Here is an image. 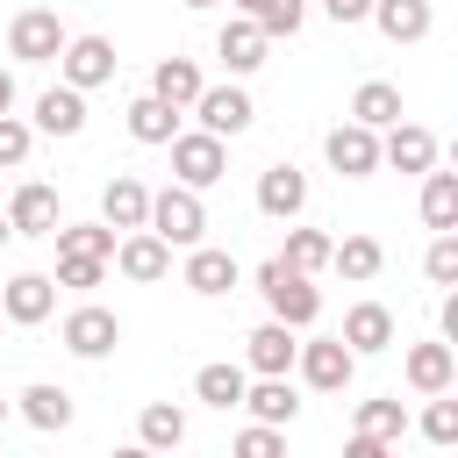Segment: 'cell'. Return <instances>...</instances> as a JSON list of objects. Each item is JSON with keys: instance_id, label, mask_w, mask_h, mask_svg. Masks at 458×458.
Listing matches in <instances>:
<instances>
[{"instance_id": "1", "label": "cell", "mask_w": 458, "mask_h": 458, "mask_svg": "<svg viewBox=\"0 0 458 458\" xmlns=\"http://www.w3.org/2000/svg\"><path fill=\"white\" fill-rule=\"evenodd\" d=\"M258 293H265V308L286 322V329H308L315 315H322V293H315V272H301V265H286V258H265L258 272Z\"/></svg>"}, {"instance_id": "2", "label": "cell", "mask_w": 458, "mask_h": 458, "mask_svg": "<svg viewBox=\"0 0 458 458\" xmlns=\"http://www.w3.org/2000/svg\"><path fill=\"white\" fill-rule=\"evenodd\" d=\"M143 229H157L172 250H186V243H200V236H208V208H200V193H193V186H179V179H172V186H157V193H150Z\"/></svg>"}, {"instance_id": "3", "label": "cell", "mask_w": 458, "mask_h": 458, "mask_svg": "<svg viewBox=\"0 0 458 458\" xmlns=\"http://www.w3.org/2000/svg\"><path fill=\"white\" fill-rule=\"evenodd\" d=\"M172 172H179V186L208 193V186L229 172V143L208 136V129H179V136H172Z\"/></svg>"}, {"instance_id": "4", "label": "cell", "mask_w": 458, "mask_h": 458, "mask_svg": "<svg viewBox=\"0 0 458 458\" xmlns=\"http://www.w3.org/2000/svg\"><path fill=\"white\" fill-rule=\"evenodd\" d=\"M293 365H301V379H308L315 394H344L351 372H358V351H351L344 336H308V344L293 351Z\"/></svg>"}, {"instance_id": "5", "label": "cell", "mask_w": 458, "mask_h": 458, "mask_svg": "<svg viewBox=\"0 0 458 458\" xmlns=\"http://www.w3.org/2000/svg\"><path fill=\"white\" fill-rule=\"evenodd\" d=\"M57 50H64V21H57L50 7H21V14L7 21V57H21V64H57Z\"/></svg>"}, {"instance_id": "6", "label": "cell", "mask_w": 458, "mask_h": 458, "mask_svg": "<svg viewBox=\"0 0 458 458\" xmlns=\"http://www.w3.org/2000/svg\"><path fill=\"white\" fill-rule=\"evenodd\" d=\"M114 43L107 36H64V50H57V72H64V86H79V93H93V86H107L114 79Z\"/></svg>"}, {"instance_id": "7", "label": "cell", "mask_w": 458, "mask_h": 458, "mask_svg": "<svg viewBox=\"0 0 458 458\" xmlns=\"http://www.w3.org/2000/svg\"><path fill=\"white\" fill-rule=\"evenodd\" d=\"M322 157H329V172H344V179H372V172H379V129L336 122V129L322 136Z\"/></svg>"}, {"instance_id": "8", "label": "cell", "mask_w": 458, "mask_h": 458, "mask_svg": "<svg viewBox=\"0 0 458 458\" xmlns=\"http://www.w3.org/2000/svg\"><path fill=\"white\" fill-rule=\"evenodd\" d=\"M107 265H122V279H136V286H157V279L172 272V243H165L157 229H122Z\"/></svg>"}, {"instance_id": "9", "label": "cell", "mask_w": 458, "mask_h": 458, "mask_svg": "<svg viewBox=\"0 0 458 458\" xmlns=\"http://www.w3.org/2000/svg\"><path fill=\"white\" fill-rule=\"evenodd\" d=\"M193 114H200V129H208V136H222V143H229V136H243V129L258 122V107H250V93H243V86H200V93H193Z\"/></svg>"}, {"instance_id": "10", "label": "cell", "mask_w": 458, "mask_h": 458, "mask_svg": "<svg viewBox=\"0 0 458 458\" xmlns=\"http://www.w3.org/2000/svg\"><path fill=\"white\" fill-rule=\"evenodd\" d=\"M50 308H57V279H50V272H14V279L0 286V315H7L14 329L50 322Z\"/></svg>"}, {"instance_id": "11", "label": "cell", "mask_w": 458, "mask_h": 458, "mask_svg": "<svg viewBox=\"0 0 458 458\" xmlns=\"http://www.w3.org/2000/svg\"><path fill=\"white\" fill-rule=\"evenodd\" d=\"M114 344H122V315H114V308H93V301H86V308L64 315V351H72V358H107Z\"/></svg>"}, {"instance_id": "12", "label": "cell", "mask_w": 458, "mask_h": 458, "mask_svg": "<svg viewBox=\"0 0 458 458\" xmlns=\"http://www.w3.org/2000/svg\"><path fill=\"white\" fill-rule=\"evenodd\" d=\"M265 50H272V36H265L250 14H229V21H222V36H215V57H222L236 79H250V72L265 64Z\"/></svg>"}, {"instance_id": "13", "label": "cell", "mask_w": 458, "mask_h": 458, "mask_svg": "<svg viewBox=\"0 0 458 458\" xmlns=\"http://www.w3.org/2000/svg\"><path fill=\"white\" fill-rule=\"evenodd\" d=\"M379 165H394V172H429L437 165V136L422 129V122H386V136H379Z\"/></svg>"}, {"instance_id": "14", "label": "cell", "mask_w": 458, "mask_h": 458, "mask_svg": "<svg viewBox=\"0 0 458 458\" xmlns=\"http://www.w3.org/2000/svg\"><path fill=\"white\" fill-rule=\"evenodd\" d=\"M200 301H222L236 279H243V265L229 258V250H215V243H186V272H179Z\"/></svg>"}, {"instance_id": "15", "label": "cell", "mask_w": 458, "mask_h": 458, "mask_svg": "<svg viewBox=\"0 0 458 458\" xmlns=\"http://www.w3.org/2000/svg\"><path fill=\"white\" fill-rule=\"evenodd\" d=\"M293 351H301V329H286L272 315V322H258L243 336V372H293Z\"/></svg>"}, {"instance_id": "16", "label": "cell", "mask_w": 458, "mask_h": 458, "mask_svg": "<svg viewBox=\"0 0 458 458\" xmlns=\"http://www.w3.org/2000/svg\"><path fill=\"white\" fill-rule=\"evenodd\" d=\"M358 358H379L386 344H394V308L386 301H358V308H344V329H336Z\"/></svg>"}, {"instance_id": "17", "label": "cell", "mask_w": 458, "mask_h": 458, "mask_svg": "<svg viewBox=\"0 0 458 458\" xmlns=\"http://www.w3.org/2000/svg\"><path fill=\"white\" fill-rule=\"evenodd\" d=\"M29 129H43V136H79V129H86V93H79V86H64V79H57V86H43V93H36V122H29Z\"/></svg>"}, {"instance_id": "18", "label": "cell", "mask_w": 458, "mask_h": 458, "mask_svg": "<svg viewBox=\"0 0 458 458\" xmlns=\"http://www.w3.org/2000/svg\"><path fill=\"white\" fill-rule=\"evenodd\" d=\"M308 208V172H293V165H272V172H258V215H272V222H293Z\"/></svg>"}, {"instance_id": "19", "label": "cell", "mask_w": 458, "mask_h": 458, "mask_svg": "<svg viewBox=\"0 0 458 458\" xmlns=\"http://www.w3.org/2000/svg\"><path fill=\"white\" fill-rule=\"evenodd\" d=\"M7 229H14V236H50V229H57V193H50L43 179H21L14 200H7Z\"/></svg>"}, {"instance_id": "20", "label": "cell", "mask_w": 458, "mask_h": 458, "mask_svg": "<svg viewBox=\"0 0 458 458\" xmlns=\"http://www.w3.org/2000/svg\"><path fill=\"white\" fill-rule=\"evenodd\" d=\"M401 372H408L415 394H444V386L458 379V344H444V336H437V344H408V365H401Z\"/></svg>"}, {"instance_id": "21", "label": "cell", "mask_w": 458, "mask_h": 458, "mask_svg": "<svg viewBox=\"0 0 458 458\" xmlns=\"http://www.w3.org/2000/svg\"><path fill=\"white\" fill-rule=\"evenodd\" d=\"M365 21H379L386 43H422V36L437 29V7H429V0H372Z\"/></svg>"}, {"instance_id": "22", "label": "cell", "mask_w": 458, "mask_h": 458, "mask_svg": "<svg viewBox=\"0 0 458 458\" xmlns=\"http://www.w3.org/2000/svg\"><path fill=\"white\" fill-rule=\"evenodd\" d=\"M143 215H150V186L136 172H114L107 193H100V222L107 229H143Z\"/></svg>"}, {"instance_id": "23", "label": "cell", "mask_w": 458, "mask_h": 458, "mask_svg": "<svg viewBox=\"0 0 458 458\" xmlns=\"http://www.w3.org/2000/svg\"><path fill=\"white\" fill-rule=\"evenodd\" d=\"M243 386H250V372L243 365H229V358H215V365H200L193 372V401H208V408H243Z\"/></svg>"}, {"instance_id": "24", "label": "cell", "mask_w": 458, "mask_h": 458, "mask_svg": "<svg viewBox=\"0 0 458 458\" xmlns=\"http://www.w3.org/2000/svg\"><path fill=\"white\" fill-rule=\"evenodd\" d=\"M14 408H21V422H29V429H72V394H64V386H50V379L21 386V394H14Z\"/></svg>"}, {"instance_id": "25", "label": "cell", "mask_w": 458, "mask_h": 458, "mask_svg": "<svg viewBox=\"0 0 458 458\" xmlns=\"http://www.w3.org/2000/svg\"><path fill=\"white\" fill-rule=\"evenodd\" d=\"M243 408H250L258 422H272V429H286V422L301 415V401H293L286 372H258V386H243Z\"/></svg>"}, {"instance_id": "26", "label": "cell", "mask_w": 458, "mask_h": 458, "mask_svg": "<svg viewBox=\"0 0 458 458\" xmlns=\"http://www.w3.org/2000/svg\"><path fill=\"white\" fill-rule=\"evenodd\" d=\"M200 86H208V79H200V64H193V57H157V72H150V93H157L165 107H179V114L193 107V93H200Z\"/></svg>"}, {"instance_id": "27", "label": "cell", "mask_w": 458, "mask_h": 458, "mask_svg": "<svg viewBox=\"0 0 458 458\" xmlns=\"http://www.w3.org/2000/svg\"><path fill=\"white\" fill-rule=\"evenodd\" d=\"M129 136L136 143H172L179 136V107H165L157 93H136L129 100Z\"/></svg>"}, {"instance_id": "28", "label": "cell", "mask_w": 458, "mask_h": 458, "mask_svg": "<svg viewBox=\"0 0 458 458\" xmlns=\"http://www.w3.org/2000/svg\"><path fill=\"white\" fill-rule=\"evenodd\" d=\"M329 265H336L351 286H365V279H379L386 250H379V236H344V243H329Z\"/></svg>"}, {"instance_id": "29", "label": "cell", "mask_w": 458, "mask_h": 458, "mask_svg": "<svg viewBox=\"0 0 458 458\" xmlns=\"http://www.w3.org/2000/svg\"><path fill=\"white\" fill-rule=\"evenodd\" d=\"M351 122H365V129H386V122H401V86H386V79H365V86L351 93Z\"/></svg>"}, {"instance_id": "30", "label": "cell", "mask_w": 458, "mask_h": 458, "mask_svg": "<svg viewBox=\"0 0 458 458\" xmlns=\"http://www.w3.org/2000/svg\"><path fill=\"white\" fill-rule=\"evenodd\" d=\"M422 222L429 229H458V172H422Z\"/></svg>"}, {"instance_id": "31", "label": "cell", "mask_w": 458, "mask_h": 458, "mask_svg": "<svg viewBox=\"0 0 458 458\" xmlns=\"http://www.w3.org/2000/svg\"><path fill=\"white\" fill-rule=\"evenodd\" d=\"M358 437H372V444H401L408 437V408L386 394V401H358Z\"/></svg>"}, {"instance_id": "32", "label": "cell", "mask_w": 458, "mask_h": 458, "mask_svg": "<svg viewBox=\"0 0 458 458\" xmlns=\"http://www.w3.org/2000/svg\"><path fill=\"white\" fill-rule=\"evenodd\" d=\"M136 437H143L150 451H179V444H186V415H179L172 401H150V408L136 415Z\"/></svg>"}, {"instance_id": "33", "label": "cell", "mask_w": 458, "mask_h": 458, "mask_svg": "<svg viewBox=\"0 0 458 458\" xmlns=\"http://www.w3.org/2000/svg\"><path fill=\"white\" fill-rule=\"evenodd\" d=\"M50 236H57V250H79V258H114V236H122V229H107V222H57Z\"/></svg>"}, {"instance_id": "34", "label": "cell", "mask_w": 458, "mask_h": 458, "mask_svg": "<svg viewBox=\"0 0 458 458\" xmlns=\"http://www.w3.org/2000/svg\"><path fill=\"white\" fill-rule=\"evenodd\" d=\"M329 243H336V236H322V229H286V250H279V258L301 265V272H322V265H329Z\"/></svg>"}, {"instance_id": "35", "label": "cell", "mask_w": 458, "mask_h": 458, "mask_svg": "<svg viewBox=\"0 0 458 458\" xmlns=\"http://www.w3.org/2000/svg\"><path fill=\"white\" fill-rule=\"evenodd\" d=\"M29 150H36V129L7 107V114H0V172H21V165H29Z\"/></svg>"}, {"instance_id": "36", "label": "cell", "mask_w": 458, "mask_h": 458, "mask_svg": "<svg viewBox=\"0 0 458 458\" xmlns=\"http://www.w3.org/2000/svg\"><path fill=\"white\" fill-rule=\"evenodd\" d=\"M429 408H422V437L429 444H458V401H451V386L444 394H422Z\"/></svg>"}, {"instance_id": "37", "label": "cell", "mask_w": 458, "mask_h": 458, "mask_svg": "<svg viewBox=\"0 0 458 458\" xmlns=\"http://www.w3.org/2000/svg\"><path fill=\"white\" fill-rule=\"evenodd\" d=\"M250 21H258L265 36H301V21H308V0H265Z\"/></svg>"}, {"instance_id": "38", "label": "cell", "mask_w": 458, "mask_h": 458, "mask_svg": "<svg viewBox=\"0 0 458 458\" xmlns=\"http://www.w3.org/2000/svg\"><path fill=\"white\" fill-rule=\"evenodd\" d=\"M422 272H429L437 286H458V236H451V229H437V243L422 250Z\"/></svg>"}, {"instance_id": "39", "label": "cell", "mask_w": 458, "mask_h": 458, "mask_svg": "<svg viewBox=\"0 0 458 458\" xmlns=\"http://www.w3.org/2000/svg\"><path fill=\"white\" fill-rule=\"evenodd\" d=\"M100 272H107V258H79V250H57V286L86 293V286H100Z\"/></svg>"}, {"instance_id": "40", "label": "cell", "mask_w": 458, "mask_h": 458, "mask_svg": "<svg viewBox=\"0 0 458 458\" xmlns=\"http://www.w3.org/2000/svg\"><path fill=\"white\" fill-rule=\"evenodd\" d=\"M286 451V437L272 429V422H250V429H236V458H279Z\"/></svg>"}, {"instance_id": "41", "label": "cell", "mask_w": 458, "mask_h": 458, "mask_svg": "<svg viewBox=\"0 0 458 458\" xmlns=\"http://www.w3.org/2000/svg\"><path fill=\"white\" fill-rule=\"evenodd\" d=\"M322 14H329L336 29H351V21H365V14H372V0H322Z\"/></svg>"}, {"instance_id": "42", "label": "cell", "mask_w": 458, "mask_h": 458, "mask_svg": "<svg viewBox=\"0 0 458 458\" xmlns=\"http://www.w3.org/2000/svg\"><path fill=\"white\" fill-rule=\"evenodd\" d=\"M7 107H14V72L0 64V114H7Z\"/></svg>"}, {"instance_id": "43", "label": "cell", "mask_w": 458, "mask_h": 458, "mask_svg": "<svg viewBox=\"0 0 458 458\" xmlns=\"http://www.w3.org/2000/svg\"><path fill=\"white\" fill-rule=\"evenodd\" d=\"M258 7H265V0H236V14H258Z\"/></svg>"}, {"instance_id": "44", "label": "cell", "mask_w": 458, "mask_h": 458, "mask_svg": "<svg viewBox=\"0 0 458 458\" xmlns=\"http://www.w3.org/2000/svg\"><path fill=\"white\" fill-rule=\"evenodd\" d=\"M7 236H14V229H7V208H0V243H7Z\"/></svg>"}, {"instance_id": "45", "label": "cell", "mask_w": 458, "mask_h": 458, "mask_svg": "<svg viewBox=\"0 0 458 458\" xmlns=\"http://www.w3.org/2000/svg\"><path fill=\"white\" fill-rule=\"evenodd\" d=\"M7 408H14V401H7V394H0V422H7Z\"/></svg>"}, {"instance_id": "46", "label": "cell", "mask_w": 458, "mask_h": 458, "mask_svg": "<svg viewBox=\"0 0 458 458\" xmlns=\"http://www.w3.org/2000/svg\"><path fill=\"white\" fill-rule=\"evenodd\" d=\"M186 7H215V0H186Z\"/></svg>"}]
</instances>
